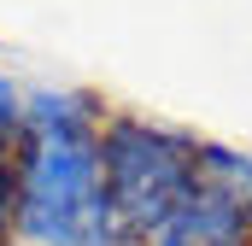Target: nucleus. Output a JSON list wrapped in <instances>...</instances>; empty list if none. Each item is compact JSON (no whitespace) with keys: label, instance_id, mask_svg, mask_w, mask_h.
I'll use <instances>...</instances> for the list:
<instances>
[{"label":"nucleus","instance_id":"1","mask_svg":"<svg viewBox=\"0 0 252 246\" xmlns=\"http://www.w3.org/2000/svg\"><path fill=\"white\" fill-rule=\"evenodd\" d=\"M112 223L100 182V123L82 94L24 100V158L12 164V229L30 246H82Z\"/></svg>","mask_w":252,"mask_h":246},{"label":"nucleus","instance_id":"2","mask_svg":"<svg viewBox=\"0 0 252 246\" xmlns=\"http://www.w3.org/2000/svg\"><path fill=\"white\" fill-rule=\"evenodd\" d=\"M100 182H106V211L129 235V246L147 241L199 182V147L153 129V123L118 118L100 135Z\"/></svg>","mask_w":252,"mask_h":246},{"label":"nucleus","instance_id":"3","mask_svg":"<svg viewBox=\"0 0 252 246\" xmlns=\"http://www.w3.org/2000/svg\"><path fill=\"white\" fill-rule=\"evenodd\" d=\"M12 229V158H6V141H0V241Z\"/></svg>","mask_w":252,"mask_h":246}]
</instances>
